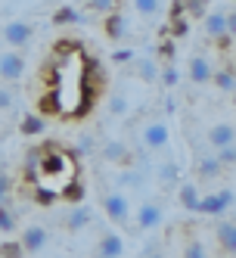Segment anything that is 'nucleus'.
Here are the masks:
<instances>
[{
  "label": "nucleus",
  "instance_id": "34",
  "mask_svg": "<svg viewBox=\"0 0 236 258\" xmlns=\"http://www.w3.org/2000/svg\"><path fill=\"white\" fill-rule=\"evenodd\" d=\"M22 255H25V252H22V246H19V243H13V239L0 246V258H22Z\"/></svg>",
  "mask_w": 236,
  "mask_h": 258
},
{
  "label": "nucleus",
  "instance_id": "17",
  "mask_svg": "<svg viewBox=\"0 0 236 258\" xmlns=\"http://www.w3.org/2000/svg\"><path fill=\"white\" fill-rule=\"evenodd\" d=\"M155 180L162 183V187H174V183H180V165L174 159H165L155 165Z\"/></svg>",
  "mask_w": 236,
  "mask_h": 258
},
{
  "label": "nucleus",
  "instance_id": "28",
  "mask_svg": "<svg viewBox=\"0 0 236 258\" xmlns=\"http://www.w3.org/2000/svg\"><path fill=\"white\" fill-rule=\"evenodd\" d=\"M159 81L165 84V87H174V84L180 81V72L174 69V62H165V66H162V72H159Z\"/></svg>",
  "mask_w": 236,
  "mask_h": 258
},
{
  "label": "nucleus",
  "instance_id": "15",
  "mask_svg": "<svg viewBox=\"0 0 236 258\" xmlns=\"http://www.w3.org/2000/svg\"><path fill=\"white\" fill-rule=\"evenodd\" d=\"M187 75H190V81H193V84H208V81H211V75H214V66H211V59L205 56V53H196V56L190 59Z\"/></svg>",
  "mask_w": 236,
  "mask_h": 258
},
{
  "label": "nucleus",
  "instance_id": "19",
  "mask_svg": "<svg viewBox=\"0 0 236 258\" xmlns=\"http://www.w3.org/2000/svg\"><path fill=\"white\" fill-rule=\"evenodd\" d=\"M196 171H199V177H202V180H217V177L224 174V168L217 165L214 156H199L196 159Z\"/></svg>",
  "mask_w": 236,
  "mask_h": 258
},
{
  "label": "nucleus",
  "instance_id": "2",
  "mask_svg": "<svg viewBox=\"0 0 236 258\" xmlns=\"http://www.w3.org/2000/svg\"><path fill=\"white\" fill-rule=\"evenodd\" d=\"M168 140H171V131H168L165 118H152L140 127V143H143V150H149V153L168 150Z\"/></svg>",
  "mask_w": 236,
  "mask_h": 258
},
{
  "label": "nucleus",
  "instance_id": "5",
  "mask_svg": "<svg viewBox=\"0 0 236 258\" xmlns=\"http://www.w3.org/2000/svg\"><path fill=\"white\" fill-rule=\"evenodd\" d=\"M34 38V25L31 22H22V19H13L4 25V41L10 44V50H22L28 47Z\"/></svg>",
  "mask_w": 236,
  "mask_h": 258
},
{
  "label": "nucleus",
  "instance_id": "43",
  "mask_svg": "<svg viewBox=\"0 0 236 258\" xmlns=\"http://www.w3.org/2000/svg\"><path fill=\"white\" fill-rule=\"evenodd\" d=\"M233 106H236V90H233Z\"/></svg>",
  "mask_w": 236,
  "mask_h": 258
},
{
  "label": "nucleus",
  "instance_id": "37",
  "mask_svg": "<svg viewBox=\"0 0 236 258\" xmlns=\"http://www.w3.org/2000/svg\"><path fill=\"white\" fill-rule=\"evenodd\" d=\"M10 190H13V180H10V174H0V206L7 202Z\"/></svg>",
  "mask_w": 236,
  "mask_h": 258
},
{
  "label": "nucleus",
  "instance_id": "27",
  "mask_svg": "<svg viewBox=\"0 0 236 258\" xmlns=\"http://www.w3.org/2000/svg\"><path fill=\"white\" fill-rule=\"evenodd\" d=\"M214 159H217V165H221V168H233V165H236V143L224 146V150H217Z\"/></svg>",
  "mask_w": 236,
  "mask_h": 258
},
{
  "label": "nucleus",
  "instance_id": "13",
  "mask_svg": "<svg viewBox=\"0 0 236 258\" xmlns=\"http://www.w3.org/2000/svg\"><path fill=\"white\" fill-rule=\"evenodd\" d=\"M134 75L143 81V84H155L159 81V72H162V62L155 56H134Z\"/></svg>",
  "mask_w": 236,
  "mask_h": 258
},
{
  "label": "nucleus",
  "instance_id": "24",
  "mask_svg": "<svg viewBox=\"0 0 236 258\" xmlns=\"http://www.w3.org/2000/svg\"><path fill=\"white\" fill-rule=\"evenodd\" d=\"M180 206H184V209H190V212H196L199 209V199H202V196H199V190H196V183H180Z\"/></svg>",
  "mask_w": 236,
  "mask_h": 258
},
{
  "label": "nucleus",
  "instance_id": "12",
  "mask_svg": "<svg viewBox=\"0 0 236 258\" xmlns=\"http://www.w3.org/2000/svg\"><path fill=\"white\" fill-rule=\"evenodd\" d=\"M100 159H106L109 165H124L131 159V146L124 143V140H106L103 146H100Z\"/></svg>",
  "mask_w": 236,
  "mask_h": 258
},
{
  "label": "nucleus",
  "instance_id": "3",
  "mask_svg": "<svg viewBox=\"0 0 236 258\" xmlns=\"http://www.w3.org/2000/svg\"><path fill=\"white\" fill-rule=\"evenodd\" d=\"M103 212L109 221H115L118 227H128L131 224V202L124 193H103Z\"/></svg>",
  "mask_w": 236,
  "mask_h": 258
},
{
  "label": "nucleus",
  "instance_id": "22",
  "mask_svg": "<svg viewBox=\"0 0 236 258\" xmlns=\"http://www.w3.org/2000/svg\"><path fill=\"white\" fill-rule=\"evenodd\" d=\"M131 7L143 19H159L162 16V0H131Z\"/></svg>",
  "mask_w": 236,
  "mask_h": 258
},
{
  "label": "nucleus",
  "instance_id": "20",
  "mask_svg": "<svg viewBox=\"0 0 236 258\" xmlns=\"http://www.w3.org/2000/svg\"><path fill=\"white\" fill-rule=\"evenodd\" d=\"M146 180H149V174L143 171V168H124V171H118V183H124V187L140 190V187H146Z\"/></svg>",
  "mask_w": 236,
  "mask_h": 258
},
{
  "label": "nucleus",
  "instance_id": "7",
  "mask_svg": "<svg viewBox=\"0 0 236 258\" xmlns=\"http://www.w3.org/2000/svg\"><path fill=\"white\" fill-rule=\"evenodd\" d=\"M47 243H50V233H47V227H41V224L25 227V233H22V239H19V246H22L25 255H38V252H44Z\"/></svg>",
  "mask_w": 236,
  "mask_h": 258
},
{
  "label": "nucleus",
  "instance_id": "4",
  "mask_svg": "<svg viewBox=\"0 0 236 258\" xmlns=\"http://www.w3.org/2000/svg\"><path fill=\"white\" fill-rule=\"evenodd\" d=\"M162 221H165V206H162L159 199H146V202L137 209L134 224H137V230H155Z\"/></svg>",
  "mask_w": 236,
  "mask_h": 258
},
{
  "label": "nucleus",
  "instance_id": "25",
  "mask_svg": "<svg viewBox=\"0 0 236 258\" xmlns=\"http://www.w3.org/2000/svg\"><path fill=\"white\" fill-rule=\"evenodd\" d=\"M81 19H84V16H81L75 7H62L56 16H53V22H56V25H78Z\"/></svg>",
  "mask_w": 236,
  "mask_h": 258
},
{
  "label": "nucleus",
  "instance_id": "42",
  "mask_svg": "<svg viewBox=\"0 0 236 258\" xmlns=\"http://www.w3.org/2000/svg\"><path fill=\"white\" fill-rule=\"evenodd\" d=\"M146 258H165V255H162V252H149Z\"/></svg>",
  "mask_w": 236,
  "mask_h": 258
},
{
  "label": "nucleus",
  "instance_id": "21",
  "mask_svg": "<svg viewBox=\"0 0 236 258\" xmlns=\"http://www.w3.org/2000/svg\"><path fill=\"white\" fill-rule=\"evenodd\" d=\"M211 81H214L217 90H224V94H233V90H236V72H233V69H214Z\"/></svg>",
  "mask_w": 236,
  "mask_h": 258
},
{
  "label": "nucleus",
  "instance_id": "8",
  "mask_svg": "<svg viewBox=\"0 0 236 258\" xmlns=\"http://www.w3.org/2000/svg\"><path fill=\"white\" fill-rule=\"evenodd\" d=\"M205 140H208V146H211L214 153L224 150V146L236 143V124L233 121H217V124H211L208 134H205Z\"/></svg>",
  "mask_w": 236,
  "mask_h": 258
},
{
  "label": "nucleus",
  "instance_id": "18",
  "mask_svg": "<svg viewBox=\"0 0 236 258\" xmlns=\"http://www.w3.org/2000/svg\"><path fill=\"white\" fill-rule=\"evenodd\" d=\"M84 227H90V209L78 202V206L65 215V230H68V233H81Z\"/></svg>",
  "mask_w": 236,
  "mask_h": 258
},
{
  "label": "nucleus",
  "instance_id": "29",
  "mask_svg": "<svg viewBox=\"0 0 236 258\" xmlns=\"http://www.w3.org/2000/svg\"><path fill=\"white\" fill-rule=\"evenodd\" d=\"M118 7V0H87V10L90 13H103V16H109Z\"/></svg>",
  "mask_w": 236,
  "mask_h": 258
},
{
  "label": "nucleus",
  "instance_id": "10",
  "mask_svg": "<svg viewBox=\"0 0 236 258\" xmlns=\"http://www.w3.org/2000/svg\"><path fill=\"white\" fill-rule=\"evenodd\" d=\"M103 28H106V34L112 41H124V38H131V19L124 16L121 10H112L106 16V22H103Z\"/></svg>",
  "mask_w": 236,
  "mask_h": 258
},
{
  "label": "nucleus",
  "instance_id": "11",
  "mask_svg": "<svg viewBox=\"0 0 236 258\" xmlns=\"http://www.w3.org/2000/svg\"><path fill=\"white\" fill-rule=\"evenodd\" d=\"M202 19H205V34L211 41H227V10H208Z\"/></svg>",
  "mask_w": 236,
  "mask_h": 258
},
{
  "label": "nucleus",
  "instance_id": "6",
  "mask_svg": "<svg viewBox=\"0 0 236 258\" xmlns=\"http://www.w3.org/2000/svg\"><path fill=\"white\" fill-rule=\"evenodd\" d=\"M25 75V56L19 50H4L0 53V78L4 81H19Z\"/></svg>",
  "mask_w": 236,
  "mask_h": 258
},
{
  "label": "nucleus",
  "instance_id": "14",
  "mask_svg": "<svg viewBox=\"0 0 236 258\" xmlns=\"http://www.w3.org/2000/svg\"><path fill=\"white\" fill-rule=\"evenodd\" d=\"M124 255V239L115 230H106L97 243V258H121Z\"/></svg>",
  "mask_w": 236,
  "mask_h": 258
},
{
  "label": "nucleus",
  "instance_id": "16",
  "mask_svg": "<svg viewBox=\"0 0 236 258\" xmlns=\"http://www.w3.org/2000/svg\"><path fill=\"white\" fill-rule=\"evenodd\" d=\"M214 236H217V246L236 258V221H221L214 227Z\"/></svg>",
  "mask_w": 236,
  "mask_h": 258
},
{
  "label": "nucleus",
  "instance_id": "26",
  "mask_svg": "<svg viewBox=\"0 0 236 258\" xmlns=\"http://www.w3.org/2000/svg\"><path fill=\"white\" fill-rule=\"evenodd\" d=\"M44 124H47V121H44L41 115H25L22 124H19V131H22V134H41Z\"/></svg>",
  "mask_w": 236,
  "mask_h": 258
},
{
  "label": "nucleus",
  "instance_id": "9",
  "mask_svg": "<svg viewBox=\"0 0 236 258\" xmlns=\"http://www.w3.org/2000/svg\"><path fill=\"white\" fill-rule=\"evenodd\" d=\"M233 190H221V193H211V196H202L199 199V215H221V212H227L230 206H233Z\"/></svg>",
  "mask_w": 236,
  "mask_h": 258
},
{
  "label": "nucleus",
  "instance_id": "36",
  "mask_svg": "<svg viewBox=\"0 0 236 258\" xmlns=\"http://www.w3.org/2000/svg\"><path fill=\"white\" fill-rule=\"evenodd\" d=\"M134 56H137L134 50H115L112 53V62L115 66H128V62H134Z\"/></svg>",
  "mask_w": 236,
  "mask_h": 258
},
{
  "label": "nucleus",
  "instance_id": "39",
  "mask_svg": "<svg viewBox=\"0 0 236 258\" xmlns=\"http://www.w3.org/2000/svg\"><path fill=\"white\" fill-rule=\"evenodd\" d=\"M190 31V25H187V19H184V16H174V34H177V38H184V34Z\"/></svg>",
  "mask_w": 236,
  "mask_h": 258
},
{
  "label": "nucleus",
  "instance_id": "32",
  "mask_svg": "<svg viewBox=\"0 0 236 258\" xmlns=\"http://www.w3.org/2000/svg\"><path fill=\"white\" fill-rule=\"evenodd\" d=\"M184 13H190V16H205L208 13V0H184Z\"/></svg>",
  "mask_w": 236,
  "mask_h": 258
},
{
  "label": "nucleus",
  "instance_id": "30",
  "mask_svg": "<svg viewBox=\"0 0 236 258\" xmlns=\"http://www.w3.org/2000/svg\"><path fill=\"white\" fill-rule=\"evenodd\" d=\"M65 202H81V196H84V187H81V183L78 180H71L68 183V187H62V193H59Z\"/></svg>",
  "mask_w": 236,
  "mask_h": 258
},
{
  "label": "nucleus",
  "instance_id": "35",
  "mask_svg": "<svg viewBox=\"0 0 236 258\" xmlns=\"http://www.w3.org/2000/svg\"><path fill=\"white\" fill-rule=\"evenodd\" d=\"M16 97H13V90L7 84H0V112H7V109H13Z\"/></svg>",
  "mask_w": 236,
  "mask_h": 258
},
{
  "label": "nucleus",
  "instance_id": "40",
  "mask_svg": "<svg viewBox=\"0 0 236 258\" xmlns=\"http://www.w3.org/2000/svg\"><path fill=\"white\" fill-rule=\"evenodd\" d=\"M227 38H236V10L227 13Z\"/></svg>",
  "mask_w": 236,
  "mask_h": 258
},
{
  "label": "nucleus",
  "instance_id": "1",
  "mask_svg": "<svg viewBox=\"0 0 236 258\" xmlns=\"http://www.w3.org/2000/svg\"><path fill=\"white\" fill-rule=\"evenodd\" d=\"M78 162L71 153H65L56 143H44L41 146V162H38V180L41 187H56V196L62 193V187H68L75 180Z\"/></svg>",
  "mask_w": 236,
  "mask_h": 258
},
{
  "label": "nucleus",
  "instance_id": "38",
  "mask_svg": "<svg viewBox=\"0 0 236 258\" xmlns=\"http://www.w3.org/2000/svg\"><path fill=\"white\" fill-rule=\"evenodd\" d=\"M159 56L165 59V62H174V44H171V41H162V47H159Z\"/></svg>",
  "mask_w": 236,
  "mask_h": 258
},
{
  "label": "nucleus",
  "instance_id": "41",
  "mask_svg": "<svg viewBox=\"0 0 236 258\" xmlns=\"http://www.w3.org/2000/svg\"><path fill=\"white\" fill-rule=\"evenodd\" d=\"M87 150H94V140H90V137H81V153H87Z\"/></svg>",
  "mask_w": 236,
  "mask_h": 258
},
{
  "label": "nucleus",
  "instance_id": "33",
  "mask_svg": "<svg viewBox=\"0 0 236 258\" xmlns=\"http://www.w3.org/2000/svg\"><path fill=\"white\" fill-rule=\"evenodd\" d=\"M16 230V218L10 215L7 206H0V233H13Z\"/></svg>",
  "mask_w": 236,
  "mask_h": 258
},
{
  "label": "nucleus",
  "instance_id": "31",
  "mask_svg": "<svg viewBox=\"0 0 236 258\" xmlns=\"http://www.w3.org/2000/svg\"><path fill=\"white\" fill-rule=\"evenodd\" d=\"M184 258H208L205 243H202V239H190L187 249H184Z\"/></svg>",
  "mask_w": 236,
  "mask_h": 258
},
{
  "label": "nucleus",
  "instance_id": "23",
  "mask_svg": "<svg viewBox=\"0 0 236 258\" xmlns=\"http://www.w3.org/2000/svg\"><path fill=\"white\" fill-rule=\"evenodd\" d=\"M128 112H131L128 94H112V100H109V115L112 118H128Z\"/></svg>",
  "mask_w": 236,
  "mask_h": 258
}]
</instances>
